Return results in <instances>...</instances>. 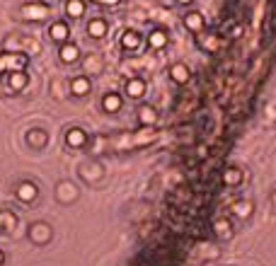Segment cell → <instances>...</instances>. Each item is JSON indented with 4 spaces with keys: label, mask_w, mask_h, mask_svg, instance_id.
I'll return each instance as SVG.
<instances>
[{
    "label": "cell",
    "mask_w": 276,
    "mask_h": 266,
    "mask_svg": "<svg viewBox=\"0 0 276 266\" xmlns=\"http://www.w3.org/2000/svg\"><path fill=\"white\" fill-rule=\"evenodd\" d=\"M22 17L24 19H46L49 17V7L46 5H41V2H27L24 7H22Z\"/></svg>",
    "instance_id": "obj_1"
},
{
    "label": "cell",
    "mask_w": 276,
    "mask_h": 266,
    "mask_svg": "<svg viewBox=\"0 0 276 266\" xmlns=\"http://www.w3.org/2000/svg\"><path fill=\"white\" fill-rule=\"evenodd\" d=\"M184 24H187V29H189V32L199 34V32H204L206 19H204V15H201V12L192 10V12H187V15H184Z\"/></svg>",
    "instance_id": "obj_2"
},
{
    "label": "cell",
    "mask_w": 276,
    "mask_h": 266,
    "mask_svg": "<svg viewBox=\"0 0 276 266\" xmlns=\"http://www.w3.org/2000/svg\"><path fill=\"white\" fill-rule=\"evenodd\" d=\"M49 37L54 39V41H59V44H66L68 41V37H70V27L66 24V22H54L51 27H49Z\"/></svg>",
    "instance_id": "obj_3"
},
{
    "label": "cell",
    "mask_w": 276,
    "mask_h": 266,
    "mask_svg": "<svg viewBox=\"0 0 276 266\" xmlns=\"http://www.w3.org/2000/svg\"><path fill=\"white\" fill-rule=\"evenodd\" d=\"M29 235H32L34 242H46V240L51 237V228H49L46 223H34L32 230H29Z\"/></svg>",
    "instance_id": "obj_4"
},
{
    "label": "cell",
    "mask_w": 276,
    "mask_h": 266,
    "mask_svg": "<svg viewBox=\"0 0 276 266\" xmlns=\"http://www.w3.org/2000/svg\"><path fill=\"white\" fill-rule=\"evenodd\" d=\"M24 66H27V58L24 56H17V54L0 56V70H5V68H24Z\"/></svg>",
    "instance_id": "obj_5"
},
{
    "label": "cell",
    "mask_w": 276,
    "mask_h": 266,
    "mask_svg": "<svg viewBox=\"0 0 276 266\" xmlns=\"http://www.w3.org/2000/svg\"><path fill=\"white\" fill-rule=\"evenodd\" d=\"M126 95L134 97V99H140V97L145 95V82H143L140 77H131V80L126 82Z\"/></svg>",
    "instance_id": "obj_6"
},
{
    "label": "cell",
    "mask_w": 276,
    "mask_h": 266,
    "mask_svg": "<svg viewBox=\"0 0 276 266\" xmlns=\"http://www.w3.org/2000/svg\"><path fill=\"white\" fill-rule=\"evenodd\" d=\"M90 87H92V82H90V77H85V75H80V77H75V80L70 82V90H73V95H78V97H85V95L90 92Z\"/></svg>",
    "instance_id": "obj_7"
},
{
    "label": "cell",
    "mask_w": 276,
    "mask_h": 266,
    "mask_svg": "<svg viewBox=\"0 0 276 266\" xmlns=\"http://www.w3.org/2000/svg\"><path fill=\"white\" fill-rule=\"evenodd\" d=\"M121 46L129 49V51L138 49V46H140V34H138L136 29H126V32L121 34Z\"/></svg>",
    "instance_id": "obj_8"
},
{
    "label": "cell",
    "mask_w": 276,
    "mask_h": 266,
    "mask_svg": "<svg viewBox=\"0 0 276 266\" xmlns=\"http://www.w3.org/2000/svg\"><path fill=\"white\" fill-rule=\"evenodd\" d=\"M87 34L92 37V39H102L104 34H107V22L104 19H90V24H87Z\"/></svg>",
    "instance_id": "obj_9"
},
{
    "label": "cell",
    "mask_w": 276,
    "mask_h": 266,
    "mask_svg": "<svg viewBox=\"0 0 276 266\" xmlns=\"http://www.w3.org/2000/svg\"><path fill=\"white\" fill-rule=\"evenodd\" d=\"M170 77H172L177 85H184V82L189 80V68L184 66V63H175V66L170 68Z\"/></svg>",
    "instance_id": "obj_10"
},
{
    "label": "cell",
    "mask_w": 276,
    "mask_h": 266,
    "mask_svg": "<svg viewBox=\"0 0 276 266\" xmlns=\"http://www.w3.org/2000/svg\"><path fill=\"white\" fill-rule=\"evenodd\" d=\"M148 44H150V49H165L167 46V34L162 29H153L148 34Z\"/></svg>",
    "instance_id": "obj_11"
},
{
    "label": "cell",
    "mask_w": 276,
    "mask_h": 266,
    "mask_svg": "<svg viewBox=\"0 0 276 266\" xmlns=\"http://www.w3.org/2000/svg\"><path fill=\"white\" fill-rule=\"evenodd\" d=\"M17 199L20 201H34L37 199V187L32 182H22L17 187Z\"/></svg>",
    "instance_id": "obj_12"
},
{
    "label": "cell",
    "mask_w": 276,
    "mask_h": 266,
    "mask_svg": "<svg viewBox=\"0 0 276 266\" xmlns=\"http://www.w3.org/2000/svg\"><path fill=\"white\" fill-rule=\"evenodd\" d=\"M66 140H68L70 148H80V145H85L87 133L82 131V129H70V131L66 133Z\"/></svg>",
    "instance_id": "obj_13"
},
{
    "label": "cell",
    "mask_w": 276,
    "mask_h": 266,
    "mask_svg": "<svg viewBox=\"0 0 276 266\" xmlns=\"http://www.w3.org/2000/svg\"><path fill=\"white\" fill-rule=\"evenodd\" d=\"M59 56H61V61L73 63V61L80 56V49H78L75 44H61V49H59Z\"/></svg>",
    "instance_id": "obj_14"
},
{
    "label": "cell",
    "mask_w": 276,
    "mask_h": 266,
    "mask_svg": "<svg viewBox=\"0 0 276 266\" xmlns=\"http://www.w3.org/2000/svg\"><path fill=\"white\" fill-rule=\"evenodd\" d=\"M102 107H104V112H119L121 109V97L114 95V92H109V95H104Z\"/></svg>",
    "instance_id": "obj_15"
},
{
    "label": "cell",
    "mask_w": 276,
    "mask_h": 266,
    "mask_svg": "<svg viewBox=\"0 0 276 266\" xmlns=\"http://www.w3.org/2000/svg\"><path fill=\"white\" fill-rule=\"evenodd\" d=\"M66 12H68V17H82L85 15V0H68V5H66Z\"/></svg>",
    "instance_id": "obj_16"
},
{
    "label": "cell",
    "mask_w": 276,
    "mask_h": 266,
    "mask_svg": "<svg viewBox=\"0 0 276 266\" xmlns=\"http://www.w3.org/2000/svg\"><path fill=\"white\" fill-rule=\"evenodd\" d=\"M138 119H140V124L150 126V124H155V121H158V114H155V109H153V107H140V109H138Z\"/></svg>",
    "instance_id": "obj_17"
},
{
    "label": "cell",
    "mask_w": 276,
    "mask_h": 266,
    "mask_svg": "<svg viewBox=\"0 0 276 266\" xmlns=\"http://www.w3.org/2000/svg\"><path fill=\"white\" fill-rule=\"evenodd\" d=\"M24 85H27V75L22 70H12L10 73V87L12 90H22Z\"/></svg>",
    "instance_id": "obj_18"
},
{
    "label": "cell",
    "mask_w": 276,
    "mask_h": 266,
    "mask_svg": "<svg viewBox=\"0 0 276 266\" xmlns=\"http://www.w3.org/2000/svg\"><path fill=\"white\" fill-rule=\"evenodd\" d=\"M240 179H242V174H240V170L237 167H230V170H225V174H223V182L225 184H240Z\"/></svg>",
    "instance_id": "obj_19"
},
{
    "label": "cell",
    "mask_w": 276,
    "mask_h": 266,
    "mask_svg": "<svg viewBox=\"0 0 276 266\" xmlns=\"http://www.w3.org/2000/svg\"><path fill=\"white\" fill-rule=\"evenodd\" d=\"M27 140H29V145L39 148V145H44V143H46V133H44V131H29V133H27Z\"/></svg>",
    "instance_id": "obj_20"
},
{
    "label": "cell",
    "mask_w": 276,
    "mask_h": 266,
    "mask_svg": "<svg viewBox=\"0 0 276 266\" xmlns=\"http://www.w3.org/2000/svg\"><path fill=\"white\" fill-rule=\"evenodd\" d=\"M250 210H252V206H250V203H235V213H237L240 218L250 215Z\"/></svg>",
    "instance_id": "obj_21"
},
{
    "label": "cell",
    "mask_w": 276,
    "mask_h": 266,
    "mask_svg": "<svg viewBox=\"0 0 276 266\" xmlns=\"http://www.w3.org/2000/svg\"><path fill=\"white\" fill-rule=\"evenodd\" d=\"M0 223H5L7 228H12V225H15V218H12L10 213H2V215H0Z\"/></svg>",
    "instance_id": "obj_22"
},
{
    "label": "cell",
    "mask_w": 276,
    "mask_h": 266,
    "mask_svg": "<svg viewBox=\"0 0 276 266\" xmlns=\"http://www.w3.org/2000/svg\"><path fill=\"white\" fill-rule=\"evenodd\" d=\"M216 228H218V232H225V230H228V223H218Z\"/></svg>",
    "instance_id": "obj_23"
},
{
    "label": "cell",
    "mask_w": 276,
    "mask_h": 266,
    "mask_svg": "<svg viewBox=\"0 0 276 266\" xmlns=\"http://www.w3.org/2000/svg\"><path fill=\"white\" fill-rule=\"evenodd\" d=\"M102 2H104V5H117L119 0H102Z\"/></svg>",
    "instance_id": "obj_24"
},
{
    "label": "cell",
    "mask_w": 276,
    "mask_h": 266,
    "mask_svg": "<svg viewBox=\"0 0 276 266\" xmlns=\"http://www.w3.org/2000/svg\"><path fill=\"white\" fill-rule=\"evenodd\" d=\"M177 2H182V5H189V2H192V0H177Z\"/></svg>",
    "instance_id": "obj_25"
},
{
    "label": "cell",
    "mask_w": 276,
    "mask_h": 266,
    "mask_svg": "<svg viewBox=\"0 0 276 266\" xmlns=\"http://www.w3.org/2000/svg\"><path fill=\"white\" fill-rule=\"evenodd\" d=\"M0 264H2V252H0Z\"/></svg>",
    "instance_id": "obj_26"
},
{
    "label": "cell",
    "mask_w": 276,
    "mask_h": 266,
    "mask_svg": "<svg viewBox=\"0 0 276 266\" xmlns=\"http://www.w3.org/2000/svg\"><path fill=\"white\" fill-rule=\"evenodd\" d=\"M274 201H276V191H274Z\"/></svg>",
    "instance_id": "obj_27"
}]
</instances>
